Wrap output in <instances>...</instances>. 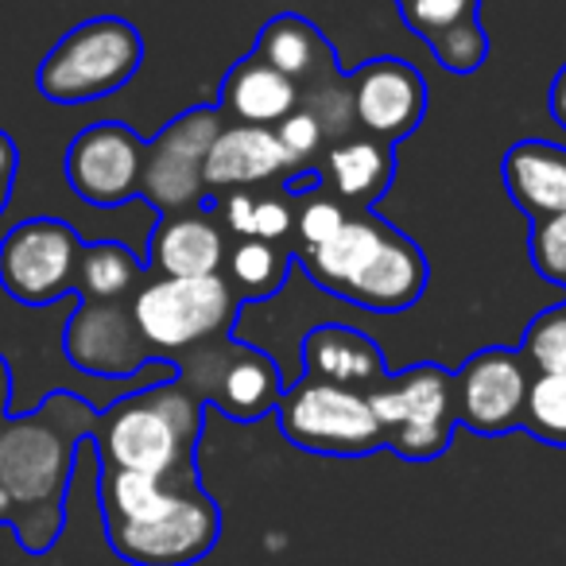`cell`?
<instances>
[{"instance_id":"obj_18","label":"cell","mask_w":566,"mask_h":566,"mask_svg":"<svg viewBox=\"0 0 566 566\" xmlns=\"http://www.w3.org/2000/svg\"><path fill=\"white\" fill-rule=\"evenodd\" d=\"M226 229L206 206L179 213H159L148 241V264L156 275L195 280V275H221L226 268Z\"/></svg>"},{"instance_id":"obj_16","label":"cell","mask_w":566,"mask_h":566,"mask_svg":"<svg viewBox=\"0 0 566 566\" xmlns=\"http://www.w3.org/2000/svg\"><path fill=\"white\" fill-rule=\"evenodd\" d=\"M295 175L292 159L275 140V128L256 125H229L210 144L202 164V187L206 198H221L229 190H256L272 179Z\"/></svg>"},{"instance_id":"obj_17","label":"cell","mask_w":566,"mask_h":566,"mask_svg":"<svg viewBox=\"0 0 566 566\" xmlns=\"http://www.w3.org/2000/svg\"><path fill=\"white\" fill-rule=\"evenodd\" d=\"M403 24L427 40L434 63L450 74H473L485 66L489 40L481 28V0H396Z\"/></svg>"},{"instance_id":"obj_25","label":"cell","mask_w":566,"mask_h":566,"mask_svg":"<svg viewBox=\"0 0 566 566\" xmlns=\"http://www.w3.org/2000/svg\"><path fill=\"white\" fill-rule=\"evenodd\" d=\"M144 260H136L120 241H94L82 249L78 287L86 303H117L140 287Z\"/></svg>"},{"instance_id":"obj_29","label":"cell","mask_w":566,"mask_h":566,"mask_svg":"<svg viewBox=\"0 0 566 566\" xmlns=\"http://www.w3.org/2000/svg\"><path fill=\"white\" fill-rule=\"evenodd\" d=\"M527 256H532L535 272L543 280L566 287V213H551V218L532 221Z\"/></svg>"},{"instance_id":"obj_19","label":"cell","mask_w":566,"mask_h":566,"mask_svg":"<svg viewBox=\"0 0 566 566\" xmlns=\"http://www.w3.org/2000/svg\"><path fill=\"white\" fill-rule=\"evenodd\" d=\"M388 357L369 334L354 326L326 323L303 338V377L323 380V385L373 392L388 377Z\"/></svg>"},{"instance_id":"obj_12","label":"cell","mask_w":566,"mask_h":566,"mask_svg":"<svg viewBox=\"0 0 566 566\" xmlns=\"http://www.w3.org/2000/svg\"><path fill=\"white\" fill-rule=\"evenodd\" d=\"M527 385H532V365L524 361L520 349H478L454 373L458 427H470L473 434H485V439L520 431Z\"/></svg>"},{"instance_id":"obj_30","label":"cell","mask_w":566,"mask_h":566,"mask_svg":"<svg viewBox=\"0 0 566 566\" xmlns=\"http://www.w3.org/2000/svg\"><path fill=\"white\" fill-rule=\"evenodd\" d=\"M275 140L283 144V151H287V159H292L295 175L315 171L318 159H323V151H326L323 128H318V120L311 117L307 109H295L287 120H280V125H275ZM287 179H292V175H287Z\"/></svg>"},{"instance_id":"obj_11","label":"cell","mask_w":566,"mask_h":566,"mask_svg":"<svg viewBox=\"0 0 566 566\" xmlns=\"http://www.w3.org/2000/svg\"><path fill=\"white\" fill-rule=\"evenodd\" d=\"M109 547L133 566H190L218 547L221 512L202 485L182 496L164 516L144 524L105 527Z\"/></svg>"},{"instance_id":"obj_21","label":"cell","mask_w":566,"mask_h":566,"mask_svg":"<svg viewBox=\"0 0 566 566\" xmlns=\"http://www.w3.org/2000/svg\"><path fill=\"white\" fill-rule=\"evenodd\" d=\"M221 117L229 125H256L275 128L300 109V86L283 78L275 66H268L260 55H244L221 82Z\"/></svg>"},{"instance_id":"obj_35","label":"cell","mask_w":566,"mask_h":566,"mask_svg":"<svg viewBox=\"0 0 566 566\" xmlns=\"http://www.w3.org/2000/svg\"><path fill=\"white\" fill-rule=\"evenodd\" d=\"M0 524L12 527V496L4 493V485H0Z\"/></svg>"},{"instance_id":"obj_34","label":"cell","mask_w":566,"mask_h":566,"mask_svg":"<svg viewBox=\"0 0 566 566\" xmlns=\"http://www.w3.org/2000/svg\"><path fill=\"white\" fill-rule=\"evenodd\" d=\"M9 400H12V369H9V361L0 357V419L9 411Z\"/></svg>"},{"instance_id":"obj_22","label":"cell","mask_w":566,"mask_h":566,"mask_svg":"<svg viewBox=\"0 0 566 566\" xmlns=\"http://www.w3.org/2000/svg\"><path fill=\"white\" fill-rule=\"evenodd\" d=\"M501 179L509 198L532 221L566 213V148L551 140H520L504 151Z\"/></svg>"},{"instance_id":"obj_10","label":"cell","mask_w":566,"mask_h":566,"mask_svg":"<svg viewBox=\"0 0 566 566\" xmlns=\"http://www.w3.org/2000/svg\"><path fill=\"white\" fill-rule=\"evenodd\" d=\"M182 380L202 396V403H213L237 423H252V419L275 411L283 396V380L272 357L237 346L233 338L187 354Z\"/></svg>"},{"instance_id":"obj_13","label":"cell","mask_w":566,"mask_h":566,"mask_svg":"<svg viewBox=\"0 0 566 566\" xmlns=\"http://www.w3.org/2000/svg\"><path fill=\"white\" fill-rule=\"evenodd\" d=\"M144 148L148 144L117 120L82 128L66 148V182L82 202L113 210L140 195Z\"/></svg>"},{"instance_id":"obj_2","label":"cell","mask_w":566,"mask_h":566,"mask_svg":"<svg viewBox=\"0 0 566 566\" xmlns=\"http://www.w3.org/2000/svg\"><path fill=\"white\" fill-rule=\"evenodd\" d=\"M323 292L373 315H400L423 300L431 268L408 233L377 213H349L346 226L318 249L295 252Z\"/></svg>"},{"instance_id":"obj_23","label":"cell","mask_w":566,"mask_h":566,"mask_svg":"<svg viewBox=\"0 0 566 566\" xmlns=\"http://www.w3.org/2000/svg\"><path fill=\"white\" fill-rule=\"evenodd\" d=\"M252 55H260L268 66H275L283 78H292L300 90L338 74V55H334V48L307 17H300V12H280V17L268 20V24L260 28Z\"/></svg>"},{"instance_id":"obj_8","label":"cell","mask_w":566,"mask_h":566,"mask_svg":"<svg viewBox=\"0 0 566 566\" xmlns=\"http://www.w3.org/2000/svg\"><path fill=\"white\" fill-rule=\"evenodd\" d=\"M82 241L59 218H28L0 241V287L24 307H48L78 287Z\"/></svg>"},{"instance_id":"obj_27","label":"cell","mask_w":566,"mask_h":566,"mask_svg":"<svg viewBox=\"0 0 566 566\" xmlns=\"http://www.w3.org/2000/svg\"><path fill=\"white\" fill-rule=\"evenodd\" d=\"M295 226H292V252H303V249H318L326 244L342 226H346L349 210L331 195V190L318 182V187L303 190L295 195Z\"/></svg>"},{"instance_id":"obj_4","label":"cell","mask_w":566,"mask_h":566,"mask_svg":"<svg viewBox=\"0 0 566 566\" xmlns=\"http://www.w3.org/2000/svg\"><path fill=\"white\" fill-rule=\"evenodd\" d=\"M133 323L156 357H182L213 342H226L241 300L226 275H148L128 300Z\"/></svg>"},{"instance_id":"obj_33","label":"cell","mask_w":566,"mask_h":566,"mask_svg":"<svg viewBox=\"0 0 566 566\" xmlns=\"http://www.w3.org/2000/svg\"><path fill=\"white\" fill-rule=\"evenodd\" d=\"M551 117H555V125L566 133V66L555 74V82H551Z\"/></svg>"},{"instance_id":"obj_32","label":"cell","mask_w":566,"mask_h":566,"mask_svg":"<svg viewBox=\"0 0 566 566\" xmlns=\"http://www.w3.org/2000/svg\"><path fill=\"white\" fill-rule=\"evenodd\" d=\"M17 167H20V156H17V144L12 136L0 128V213L9 210L12 202V187H17Z\"/></svg>"},{"instance_id":"obj_6","label":"cell","mask_w":566,"mask_h":566,"mask_svg":"<svg viewBox=\"0 0 566 566\" xmlns=\"http://www.w3.org/2000/svg\"><path fill=\"white\" fill-rule=\"evenodd\" d=\"M365 396L385 434V447L403 462H434L450 450L458 431L454 373L434 361H419L403 373H388Z\"/></svg>"},{"instance_id":"obj_26","label":"cell","mask_w":566,"mask_h":566,"mask_svg":"<svg viewBox=\"0 0 566 566\" xmlns=\"http://www.w3.org/2000/svg\"><path fill=\"white\" fill-rule=\"evenodd\" d=\"M520 431L535 434L547 447H566V377L563 373H532Z\"/></svg>"},{"instance_id":"obj_1","label":"cell","mask_w":566,"mask_h":566,"mask_svg":"<svg viewBox=\"0 0 566 566\" xmlns=\"http://www.w3.org/2000/svg\"><path fill=\"white\" fill-rule=\"evenodd\" d=\"M97 427V411L71 392H55L24 419H0V485L12 496V532L28 555H48L63 535L78 442Z\"/></svg>"},{"instance_id":"obj_9","label":"cell","mask_w":566,"mask_h":566,"mask_svg":"<svg viewBox=\"0 0 566 566\" xmlns=\"http://www.w3.org/2000/svg\"><path fill=\"white\" fill-rule=\"evenodd\" d=\"M226 128L218 105H198L187 109L144 148V171H140V195L156 206L159 213L195 210L206 202L202 187V164L210 144Z\"/></svg>"},{"instance_id":"obj_14","label":"cell","mask_w":566,"mask_h":566,"mask_svg":"<svg viewBox=\"0 0 566 566\" xmlns=\"http://www.w3.org/2000/svg\"><path fill=\"white\" fill-rule=\"evenodd\" d=\"M354 97V125L361 136L380 144H396L416 133L427 117V82L403 59H369L349 74Z\"/></svg>"},{"instance_id":"obj_31","label":"cell","mask_w":566,"mask_h":566,"mask_svg":"<svg viewBox=\"0 0 566 566\" xmlns=\"http://www.w3.org/2000/svg\"><path fill=\"white\" fill-rule=\"evenodd\" d=\"M295 226V202H287L283 195H264L256 190V210H252V237L260 241L283 244L292 237Z\"/></svg>"},{"instance_id":"obj_28","label":"cell","mask_w":566,"mask_h":566,"mask_svg":"<svg viewBox=\"0 0 566 566\" xmlns=\"http://www.w3.org/2000/svg\"><path fill=\"white\" fill-rule=\"evenodd\" d=\"M520 354L532 365V373H563L566 377V303L543 311L527 323Z\"/></svg>"},{"instance_id":"obj_24","label":"cell","mask_w":566,"mask_h":566,"mask_svg":"<svg viewBox=\"0 0 566 566\" xmlns=\"http://www.w3.org/2000/svg\"><path fill=\"white\" fill-rule=\"evenodd\" d=\"M287 268H292V249L287 244L241 237L226 252L221 275H226V283L233 287L237 300H272L283 283H287Z\"/></svg>"},{"instance_id":"obj_5","label":"cell","mask_w":566,"mask_h":566,"mask_svg":"<svg viewBox=\"0 0 566 566\" xmlns=\"http://www.w3.org/2000/svg\"><path fill=\"white\" fill-rule=\"evenodd\" d=\"M144 63V40L128 20L94 17L71 28L40 63L35 86L55 105H82L117 94Z\"/></svg>"},{"instance_id":"obj_7","label":"cell","mask_w":566,"mask_h":566,"mask_svg":"<svg viewBox=\"0 0 566 566\" xmlns=\"http://www.w3.org/2000/svg\"><path fill=\"white\" fill-rule=\"evenodd\" d=\"M275 416H280L283 439L300 450H311V454L365 458L385 447L369 396L354 392V388L300 377L295 385L283 388Z\"/></svg>"},{"instance_id":"obj_15","label":"cell","mask_w":566,"mask_h":566,"mask_svg":"<svg viewBox=\"0 0 566 566\" xmlns=\"http://www.w3.org/2000/svg\"><path fill=\"white\" fill-rule=\"evenodd\" d=\"M63 354L74 369L90 373V377H133L148 361H156L148 342L136 331L128 300L117 303L82 300V307L66 323Z\"/></svg>"},{"instance_id":"obj_3","label":"cell","mask_w":566,"mask_h":566,"mask_svg":"<svg viewBox=\"0 0 566 566\" xmlns=\"http://www.w3.org/2000/svg\"><path fill=\"white\" fill-rule=\"evenodd\" d=\"M206 403L182 377L120 396L97 416L94 447L105 470L179 473L198 465Z\"/></svg>"},{"instance_id":"obj_20","label":"cell","mask_w":566,"mask_h":566,"mask_svg":"<svg viewBox=\"0 0 566 566\" xmlns=\"http://www.w3.org/2000/svg\"><path fill=\"white\" fill-rule=\"evenodd\" d=\"M318 182L334 190L342 206H354V213H365L373 202L388 195L396 179V151L392 144L369 140V136H349L342 144H331L318 159Z\"/></svg>"}]
</instances>
